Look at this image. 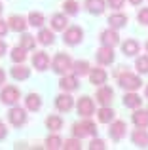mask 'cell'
<instances>
[{"mask_svg":"<svg viewBox=\"0 0 148 150\" xmlns=\"http://www.w3.org/2000/svg\"><path fill=\"white\" fill-rule=\"evenodd\" d=\"M114 99V91H112V88H106V86H103V88L97 91V103L103 106H108Z\"/></svg>","mask_w":148,"mask_h":150,"instance_id":"7c38bea8","label":"cell"},{"mask_svg":"<svg viewBox=\"0 0 148 150\" xmlns=\"http://www.w3.org/2000/svg\"><path fill=\"white\" fill-rule=\"evenodd\" d=\"M0 13H2V4H0Z\"/></svg>","mask_w":148,"mask_h":150,"instance_id":"bcb514c9","label":"cell"},{"mask_svg":"<svg viewBox=\"0 0 148 150\" xmlns=\"http://www.w3.org/2000/svg\"><path fill=\"white\" fill-rule=\"evenodd\" d=\"M72 105H74L72 97L67 95V93H61V95L55 97V106H57L59 112H68V110L72 108Z\"/></svg>","mask_w":148,"mask_h":150,"instance_id":"8fae6325","label":"cell"},{"mask_svg":"<svg viewBox=\"0 0 148 150\" xmlns=\"http://www.w3.org/2000/svg\"><path fill=\"white\" fill-rule=\"evenodd\" d=\"M120 86H122L123 89H127V91H135V89L141 88V78L137 76V74H131V72H123L120 74Z\"/></svg>","mask_w":148,"mask_h":150,"instance_id":"6da1fadb","label":"cell"},{"mask_svg":"<svg viewBox=\"0 0 148 150\" xmlns=\"http://www.w3.org/2000/svg\"><path fill=\"white\" fill-rule=\"evenodd\" d=\"M40 106H42V99L38 93H29L27 95V108L29 110L36 112V110H40Z\"/></svg>","mask_w":148,"mask_h":150,"instance_id":"484cf974","label":"cell"},{"mask_svg":"<svg viewBox=\"0 0 148 150\" xmlns=\"http://www.w3.org/2000/svg\"><path fill=\"white\" fill-rule=\"evenodd\" d=\"M85 8L89 13L101 15L104 11V0H85Z\"/></svg>","mask_w":148,"mask_h":150,"instance_id":"d6986e66","label":"cell"},{"mask_svg":"<svg viewBox=\"0 0 148 150\" xmlns=\"http://www.w3.org/2000/svg\"><path fill=\"white\" fill-rule=\"evenodd\" d=\"M89 148H91V150H104L106 144H104V141H101V139H93L91 144H89Z\"/></svg>","mask_w":148,"mask_h":150,"instance_id":"74e56055","label":"cell"},{"mask_svg":"<svg viewBox=\"0 0 148 150\" xmlns=\"http://www.w3.org/2000/svg\"><path fill=\"white\" fill-rule=\"evenodd\" d=\"M146 50H148V42H146Z\"/></svg>","mask_w":148,"mask_h":150,"instance_id":"7dc6e473","label":"cell"},{"mask_svg":"<svg viewBox=\"0 0 148 150\" xmlns=\"http://www.w3.org/2000/svg\"><path fill=\"white\" fill-rule=\"evenodd\" d=\"M11 76H13V80H27L30 76V70L23 65H15L11 69Z\"/></svg>","mask_w":148,"mask_h":150,"instance_id":"4316f807","label":"cell"},{"mask_svg":"<svg viewBox=\"0 0 148 150\" xmlns=\"http://www.w3.org/2000/svg\"><path fill=\"white\" fill-rule=\"evenodd\" d=\"M72 131L78 139H84V137H87V135H97V125L87 120V122H82V124H74Z\"/></svg>","mask_w":148,"mask_h":150,"instance_id":"7a4b0ae2","label":"cell"},{"mask_svg":"<svg viewBox=\"0 0 148 150\" xmlns=\"http://www.w3.org/2000/svg\"><path fill=\"white\" fill-rule=\"evenodd\" d=\"M63 8H65V13L76 15V11H78V2H76V0H65Z\"/></svg>","mask_w":148,"mask_h":150,"instance_id":"836d02e7","label":"cell"},{"mask_svg":"<svg viewBox=\"0 0 148 150\" xmlns=\"http://www.w3.org/2000/svg\"><path fill=\"white\" fill-rule=\"evenodd\" d=\"M108 23H110L112 29H122V27L127 25V15H123V13H114V15H110V17H108Z\"/></svg>","mask_w":148,"mask_h":150,"instance_id":"603a6c76","label":"cell"},{"mask_svg":"<svg viewBox=\"0 0 148 150\" xmlns=\"http://www.w3.org/2000/svg\"><path fill=\"white\" fill-rule=\"evenodd\" d=\"M137 19H139V23H141V25H148V8H141Z\"/></svg>","mask_w":148,"mask_h":150,"instance_id":"8d00e7d4","label":"cell"},{"mask_svg":"<svg viewBox=\"0 0 148 150\" xmlns=\"http://www.w3.org/2000/svg\"><path fill=\"white\" fill-rule=\"evenodd\" d=\"M34 44H36L34 36H30V34H23V38H21V48L23 50H34Z\"/></svg>","mask_w":148,"mask_h":150,"instance_id":"d6a6232c","label":"cell"},{"mask_svg":"<svg viewBox=\"0 0 148 150\" xmlns=\"http://www.w3.org/2000/svg\"><path fill=\"white\" fill-rule=\"evenodd\" d=\"M29 25L30 27H42L44 25V15L40 11H30L29 13Z\"/></svg>","mask_w":148,"mask_h":150,"instance_id":"4dcf8cb0","label":"cell"},{"mask_svg":"<svg viewBox=\"0 0 148 150\" xmlns=\"http://www.w3.org/2000/svg\"><path fill=\"white\" fill-rule=\"evenodd\" d=\"M123 2H125V0H108L110 8H114V10H120V8L123 6Z\"/></svg>","mask_w":148,"mask_h":150,"instance_id":"f35d334b","label":"cell"},{"mask_svg":"<svg viewBox=\"0 0 148 150\" xmlns=\"http://www.w3.org/2000/svg\"><path fill=\"white\" fill-rule=\"evenodd\" d=\"M38 42H40L42 46H49V44H53L55 42V36H53V30H49V29H42L40 33H38Z\"/></svg>","mask_w":148,"mask_h":150,"instance_id":"d4e9b609","label":"cell"},{"mask_svg":"<svg viewBox=\"0 0 148 150\" xmlns=\"http://www.w3.org/2000/svg\"><path fill=\"white\" fill-rule=\"evenodd\" d=\"M59 86H61V89H63V91H74V89L78 88V78L76 76H67V74H63Z\"/></svg>","mask_w":148,"mask_h":150,"instance_id":"e0dca14e","label":"cell"},{"mask_svg":"<svg viewBox=\"0 0 148 150\" xmlns=\"http://www.w3.org/2000/svg\"><path fill=\"white\" fill-rule=\"evenodd\" d=\"M129 2H131V4H133V6H139V4H141V2H142V0H129Z\"/></svg>","mask_w":148,"mask_h":150,"instance_id":"ee69618b","label":"cell"},{"mask_svg":"<svg viewBox=\"0 0 148 150\" xmlns=\"http://www.w3.org/2000/svg\"><path fill=\"white\" fill-rule=\"evenodd\" d=\"M19 97H21V93H19V89L15 88V86H6V88L2 89V93H0V101L4 103V105H15V103L19 101Z\"/></svg>","mask_w":148,"mask_h":150,"instance_id":"5b68a950","label":"cell"},{"mask_svg":"<svg viewBox=\"0 0 148 150\" xmlns=\"http://www.w3.org/2000/svg\"><path fill=\"white\" fill-rule=\"evenodd\" d=\"M4 53H6V42H4V40H0V57H2Z\"/></svg>","mask_w":148,"mask_h":150,"instance_id":"b9f144b4","label":"cell"},{"mask_svg":"<svg viewBox=\"0 0 148 150\" xmlns=\"http://www.w3.org/2000/svg\"><path fill=\"white\" fill-rule=\"evenodd\" d=\"M95 112V105H93V99L87 95H84L80 101H78V114L84 118H89L91 114Z\"/></svg>","mask_w":148,"mask_h":150,"instance_id":"52a82bcc","label":"cell"},{"mask_svg":"<svg viewBox=\"0 0 148 150\" xmlns=\"http://www.w3.org/2000/svg\"><path fill=\"white\" fill-rule=\"evenodd\" d=\"M63 148L65 150H80V141L78 139H68L63 143Z\"/></svg>","mask_w":148,"mask_h":150,"instance_id":"d590c367","label":"cell"},{"mask_svg":"<svg viewBox=\"0 0 148 150\" xmlns=\"http://www.w3.org/2000/svg\"><path fill=\"white\" fill-rule=\"evenodd\" d=\"M131 139H133V144H137V146H141V148H146L148 146V133L142 127L135 129L133 135H131Z\"/></svg>","mask_w":148,"mask_h":150,"instance_id":"9a60e30c","label":"cell"},{"mask_svg":"<svg viewBox=\"0 0 148 150\" xmlns=\"http://www.w3.org/2000/svg\"><path fill=\"white\" fill-rule=\"evenodd\" d=\"M72 69V61L67 53H57L55 59H53V70L57 74H67L68 70Z\"/></svg>","mask_w":148,"mask_h":150,"instance_id":"277c9868","label":"cell"},{"mask_svg":"<svg viewBox=\"0 0 148 150\" xmlns=\"http://www.w3.org/2000/svg\"><path fill=\"white\" fill-rule=\"evenodd\" d=\"M27 25H29V23H27L21 15H11V17L8 19V27H10L11 30H15V33H25Z\"/></svg>","mask_w":148,"mask_h":150,"instance_id":"5bb4252c","label":"cell"},{"mask_svg":"<svg viewBox=\"0 0 148 150\" xmlns=\"http://www.w3.org/2000/svg\"><path fill=\"white\" fill-rule=\"evenodd\" d=\"M146 97H148V86H146Z\"/></svg>","mask_w":148,"mask_h":150,"instance_id":"f6af8a7d","label":"cell"},{"mask_svg":"<svg viewBox=\"0 0 148 150\" xmlns=\"http://www.w3.org/2000/svg\"><path fill=\"white\" fill-rule=\"evenodd\" d=\"M82 38H84V30H82L80 27H70V29L65 30L63 40H65V44H68V46H76V44L82 42Z\"/></svg>","mask_w":148,"mask_h":150,"instance_id":"8992f818","label":"cell"},{"mask_svg":"<svg viewBox=\"0 0 148 150\" xmlns=\"http://www.w3.org/2000/svg\"><path fill=\"white\" fill-rule=\"evenodd\" d=\"M8 120H10V124L15 125V127L25 125L27 124V110L21 108V106H13V105H11L10 112H8Z\"/></svg>","mask_w":148,"mask_h":150,"instance_id":"3957f363","label":"cell"},{"mask_svg":"<svg viewBox=\"0 0 148 150\" xmlns=\"http://www.w3.org/2000/svg\"><path fill=\"white\" fill-rule=\"evenodd\" d=\"M114 116H116V112L110 108V105H108V106H103V108L97 112V118H99L101 124H110V122L114 120Z\"/></svg>","mask_w":148,"mask_h":150,"instance_id":"ac0fdd59","label":"cell"},{"mask_svg":"<svg viewBox=\"0 0 148 150\" xmlns=\"http://www.w3.org/2000/svg\"><path fill=\"white\" fill-rule=\"evenodd\" d=\"M87 74H89V80H91L93 86H103L106 82V70L104 69H93Z\"/></svg>","mask_w":148,"mask_h":150,"instance_id":"2e32d148","label":"cell"},{"mask_svg":"<svg viewBox=\"0 0 148 150\" xmlns=\"http://www.w3.org/2000/svg\"><path fill=\"white\" fill-rule=\"evenodd\" d=\"M27 50H23L21 46H17V48H13V51H11V59H13L15 63H23L27 59Z\"/></svg>","mask_w":148,"mask_h":150,"instance_id":"1f68e13d","label":"cell"},{"mask_svg":"<svg viewBox=\"0 0 148 150\" xmlns=\"http://www.w3.org/2000/svg\"><path fill=\"white\" fill-rule=\"evenodd\" d=\"M133 124L137 125V127L146 129L148 127V112H144V110H135V114H133Z\"/></svg>","mask_w":148,"mask_h":150,"instance_id":"7402d4cb","label":"cell"},{"mask_svg":"<svg viewBox=\"0 0 148 150\" xmlns=\"http://www.w3.org/2000/svg\"><path fill=\"white\" fill-rule=\"evenodd\" d=\"M95 57L101 65H110V63H114V50H112L110 46H101V48L97 50Z\"/></svg>","mask_w":148,"mask_h":150,"instance_id":"9c48e42d","label":"cell"},{"mask_svg":"<svg viewBox=\"0 0 148 150\" xmlns=\"http://www.w3.org/2000/svg\"><path fill=\"white\" fill-rule=\"evenodd\" d=\"M32 65L36 70H46L49 65V57L46 51H36V53L32 55Z\"/></svg>","mask_w":148,"mask_h":150,"instance_id":"4fadbf2b","label":"cell"},{"mask_svg":"<svg viewBox=\"0 0 148 150\" xmlns=\"http://www.w3.org/2000/svg\"><path fill=\"white\" fill-rule=\"evenodd\" d=\"M99 40H101V44H103V46H110V48H114V46L120 44V36H118V33H116V29H112V27L101 33Z\"/></svg>","mask_w":148,"mask_h":150,"instance_id":"ba28073f","label":"cell"},{"mask_svg":"<svg viewBox=\"0 0 148 150\" xmlns=\"http://www.w3.org/2000/svg\"><path fill=\"white\" fill-rule=\"evenodd\" d=\"M122 51H123L125 55H129V57L137 55V53H139V42H137V40H131V38H129V40H125V42L122 44Z\"/></svg>","mask_w":148,"mask_h":150,"instance_id":"cb8c5ba5","label":"cell"},{"mask_svg":"<svg viewBox=\"0 0 148 150\" xmlns=\"http://www.w3.org/2000/svg\"><path fill=\"white\" fill-rule=\"evenodd\" d=\"M46 125L51 131H59L63 127V120H61V116H48L46 118Z\"/></svg>","mask_w":148,"mask_h":150,"instance_id":"f1b7e54d","label":"cell"},{"mask_svg":"<svg viewBox=\"0 0 148 150\" xmlns=\"http://www.w3.org/2000/svg\"><path fill=\"white\" fill-rule=\"evenodd\" d=\"M46 146L49 150H59V148H63V139L57 137V135H51V137L46 139Z\"/></svg>","mask_w":148,"mask_h":150,"instance_id":"f546056e","label":"cell"},{"mask_svg":"<svg viewBox=\"0 0 148 150\" xmlns=\"http://www.w3.org/2000/svg\"><path fill=\"white\" fill-rule=\"evenodd\" d=\"M141 103H142V99L135 91L125 93V97H123V105H125L127 108H139V106H141Z\"/></svg>","mask_w":148,"mask_h":150,"instance_id":"ffe728a7","label":"cell"},{"mask_svg":"<svg viewBox=\"0 0 148 150\" xmlns=\"http://www.w3.org/2000/svg\"><path fill=\"white\" fill-rule=\"evenodd\" d=\"M8 29H10V27H8V23H4V21H0V38H2V36H6V33H8Z\"/></svg>","mask_w":148,"mask_h":150,"instance_id":"ab89813d","label":"cell"},{"mask_svg":"<svg viewBox=\"0 0 148 150\" xmlns=\"http://www.w3.org/2000/svg\"><path fill=\"white\" fill-rule=\"evenodd\" d=\"M4 82H6V72H4V70L0 69V86H2Z\"/></svg>","mask_w":148,"mask_h":150,"instance_id":"7bdbcfd3","label":"cell"},{"mask_svg":"<svg viewBox=\"0 0 148 150\" xmlns=\"http://www.w3.org/2000/svg\"><path fill=\"white\" fill-rule=\"evenodd\" d=\"M125 129H127L125 122L118 120V122H112V124H110V129H108V133H110V137H112L114 141H122L123 135H125Z\"/></svg>","mask_w":148,"mask_h":150,"instance_id":"30bf717a","label":"cell"},{"mask_svg":"<svg viewBox=\"0 0 148 150\" xmlns=\"http://www.w3.org/2000/svg\"><path fill=\"white\" fill-rule=\"evenodd\" d=\"M135 67H137V70L141 74H146L148 72V57L144 55V57H139L137 61H135Z\"/></svg>","mask_w":148,"mask_h":150,"instance_id":"e575fe53","label":"cell"},{"mask_svg":"<svg viewBox=\"0 0 148 150\" xmlns=\"http://www.w3.org/2000/svg\"><path fill=\"white\" fill-rule=\"evenodd\" d=\"M72 69H74V76H85L89 72V63L87 61H76V63H72Z\"/></svg>","mask_w":148,"mask_h":150,"instance_id":"83f0119b","label":"cell"},{"mask_svg":"<svg viewBox=\"0 0 148 150\" xmlns=\"http://www.w3.org/2000/svg\"><path fill=\"white\" fill-rule=\"evenodd\" d=\"M6 135H8V129H6V125H4L2 122H0V141H2Z\"/></svg>","mask_w":148,"mask_h":150,"instance_id":"60d3db41","label":"cell"},{"mask_svg":"<svg viewBox=\"0 0 148 150\" xmlns=\"http://www.w3.org/2000/svg\"><path fill=\"white\" fill-rule=\"evenodd\" d=\"M67 15L65 13H55L51 17V29L53 30H65L67 29Z\"/></svg>","mask_w":148,"mask_h":150,"instance_id":"44dd1931","label":"cell"}]
</instances>
